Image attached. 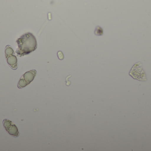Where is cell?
Listing matches in <instances>:
<instances>
[{
	"mask_svg": "<svg viewBox=\"0 0 151 151\" xmlns=\"http://www.w3.org/2000/svg\"><path fill=\"white\" fill-rule=\"evenodd\" d=\"M17 43L18 48L16 51V53L19 57L28 55L35 51L37 48L36 38L30 33L23 35L17 39Z\"/></svg>",
	"mask_w": 151,
	"mask_h": 151,
	"instance_id": "cell-1",
	"label": "cell"
},
{
	"mask_svg": "<svg viewBox=\"0 0 151 151\" xmlns=\"http://www.w3.org/2000/svg\"><path fill=\"white\" fill-rule=\"evenodd\" d=\"M36 73L37 72L35 70H32L26 72L19 79L17 84L18 87L19 89H22L29 85L34 79Z\"/></svg>",
	"mask_w": 151,
	"mask_h": 151,
	"instance_id": "cell-2",
	"label": "cell"
},
{
	"mask_svg": "<svg viewBox=\"0 0 151 151\" xmlns=\"http://www.w3.org/2000/svg\"><path fill=\"white\" fill-rule=\"evenodd\" d=\"M5 57L7 63L12 69L16 70L18 67L17 59L14 55V52L12 47L7 45L5 48Z\"/></svg>",
	"mask_w": 151,
	"mask_h": 151,
	"instance_id": "cell-3",
	"label": "cell"
},
{
	"mask_svg": "<svg viewBox=\"0 0 151 151\" xmlns=\"http://www.w3.org/2000/svg\"><path fill=\"white\" fill-rule=\"evenodd\" d=\"M3 125L6 132L13 137H18L19 135L18 129L17 126L12 121L7 119H5L3 121Z\"/></svg>",
	"mask_w": 151,
	"mask_h": 151,
	"instance_id": "cell-4",
	"label": "cell"
},
{
	"mask_svg": "<svg viewBox=\"0 0 151 151\" xmlns=\"http://www.w3.org/2000/svg\"><path fill=\"white\" fill-rule=\"evenodd\" d=\"M95 34L96 35H101L103 34V29L99 26H97L96 27L95 31Z\"/></svg>",
	"mask_w": 151,
	"mask_h": 151,
	"instance_id": "cell-5",
	"label": "cell"
},
{
	"mask_svg": "<svg viewBox=\"0 0 151 151\" xmlns=\"http://www.w3.org/2000/svg\"><path fill=\"white\" fill-rule=\"evenodd\" d=\"M58 56L60 60H63L64 59V55L63 52L61 51H59L58 52Z\"/></svg>",
	"mask_w": 151,
	"mask_h": 151,
	"instance_id": "cell-6",
	"label": "cell"
}]
</instances>
